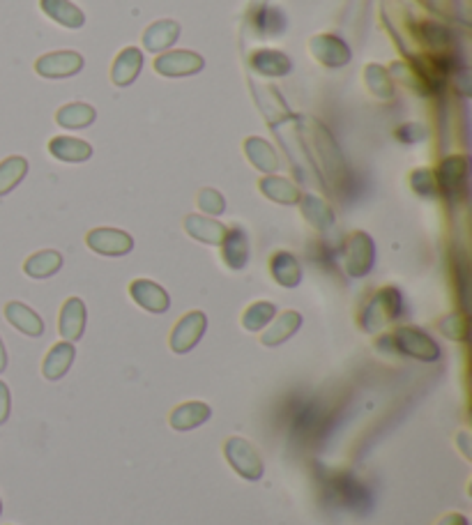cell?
I'll return each instance as SVG.
<instances>
[{
    "instance_id": "19",
    "label": "cell",
    "mask_w": 472,
    "mask_h": 525,
    "mask_svg": "<svg viewBox=\"0 0 472 525\" xmlns=\"http://www.w3.org/2000/svg\"><path fill=\"white\" fill-rule=\"evenodd\" d=\"M74 357H77V348L69 341H60L54 348L46 353L45 365H42V374L46 380H60L74 365Z\"/></svg>"
},
{
    "instance_id": "31",
    "label": "cell",
    "mask_w": 472,
    "mask_h": 525,
    "mask_svg": "<svg viewBox=\"0 0 472 525\" xmlns=\"http://www.w3.org/2000/svg\"><path fill=\"white\" fill-rule=\"evenodd\" d=\"M274 316H277V306L272 302H253L242 314V327L247 332H261L272 323Z\"/></svg>"
},
{
    "instance_id": "18",
    "label": "cell",
    "mask_w": 472,
    "mask_h": 525,
    "mask_svg": "<svg viewBox=\"0 0 472 525\" xmlns=\"http://www.w3.org/2000/svg\"><path fill=\"white\" fill-rule=\"evenodd\" d=\"M212 417V408L203 401H187V404L178 406L173 413H170V427L176 431H191V428H199L200 424H205Z\"/></svg>"
},
{
    "instance_id": "37",
    "label": "cell",
    "mask_w": 472,
    "mask_h": 525,
    "mask_svg": "<svg viewBox=\"0 0 472 525\" xmlns=\"http://www.w3.org/2000/svg\"><path fill=\"white\" fill-rule=\"evenodd\" d=\"M10 408H12V394L3 380H0V424H5L10 419Z\"/></svg>"
},
{
    "instance_id": "39",
    "label": "cell",
    "mask_w": 472,
    "mask_h": 525,
    "mask_svg": "<svg viewBox=\"0 0 472 525\" xmlns=\"http://www.w3.org/2000/svg\"><path fill=\"white\" fill-rule=\"evenodd\" d=\"M7 369V350H5V344H3V339H0V374Z\"/></svg>"
},
{
    "instance_id": "33",
    "label": "cell",
    "mask_w": 472,
    "mask_h": 525,
    "mask_svg": "<svg viewBox=\"0 0 472 525\" xmlns=\"http://www.w3.org/2000/svg\"><path fill=\"white\" fill-rule=\"evenodd\" d=\"M366 86H369L371 93L380 99H390L392 93H395L392 77L387 74V69H383L380 65H366Z\"/></svg>"
},
{
    "instance_id": "23",
    "label": "cell",
    "mask_w": 472,
    "mask_h": 525,
    "mask_svg": "<svg viewBox=\"0 0 472 525\" xmlns=\"http://www.w3.org/2000/svg\"><path fill=\"white\" fill-rule=\"evenodd\" d=\"M49 152L56 160L67 161V164H78V161L90 160L93 148H90L88 141H81V139L56 137L49 141Z\"/></svg>"
},
{
    "instance_id": "30",
    "label": "cell",
    "mask_w": 472,
    "mask_h": 525,
    "mask_svg": "<svg viewBox=\"0 0 472 525\" xmlns=\"http://www.w3.org/2000/svg\"><path fill=\"white\" fill-rule=\"evenodd\" d=\"M28 173V160L26 157H7L0 161V196H7Z\"/></svg>"
},
{
    "instance_id": "6",
    "label": "cell",
    "mask_w": 472,
    "mask_h": 525,
    "mask_svg": "<svg viewBox=\"0 0 472 525\" xmlns=\"http://www.w3.org/2000/svg\"><path fill=\"white\" fill-rule=\"evenodd\" d=\"M436 173V185L438 191H443L449 201H457L466 194V182H467V160L463 155L447 157L443 164L438 166Z\"/></svg>"
},
{
    "instance_id": "13",
    "label": "cell",
    "mask_w": 472,
    "mask_h": 525,
    "mask_svg": "<svg viewBox=\"0 0 472 525\" xmlns=\"http://www.w3.org/2000/svg\"><path fill=\"white\" fill-rule=\"evenodd\" d=\"M309 46H312L313 58L327 67H341L351 60V49L334 35H318L309 42Z\"/></svg>"
},
{
    "instance_id": "24",
    "label": "cell",
    "mask_w": 472,
    "mask_h": 525,
    "mask_svg": "<svg viewBox=\"0 0 472 525\" xmlns=\"http://www.w3.org/2000/svg\"><path fill=\"white\" fill-rule=\"evenodd\" d=\"M259 187L261 191H263V196H268L274 203L295 205L303 199V191H300V187H297L295 182L286 180V178H277V175H265Z\"/></svg>"
},
{
    "instance_id": "35",
    "label": "cell",
    "mask_w": 472,
    "mask_h": 525,
    "mask_svg": "<svg viewBox=\"0 0 472 525\" xmlns=\"http://www.w3.org/2000/svg\"><path fill=\"white\" fill-rule=\"evenodd\" d=\"M199 208L200 212L210 214V217H220V214H224L226 210V201L220 191L210 190L208 187V190L199 191Z\"/></svg>"
},
{
    "instance_id": "8",
    "label": "cell",
    "mask_w": 472,
    "mask_h": 525,
    "mask_svg": "<svg viewBox=\"0 0 472 525\" xmlns=\"http://www.w3.org/2000/svg\"><path fill=\"white\" fill-rule=\"evenodd\" d=\"M83 69V56L77 51H56L37 58L35 72L45 78H67Z\"/></svg>"
},
{
    "instance_id": "25",
    "label": "cell",
    "mask_w": 472,
    "mask_h": 525,
    "mask_svg": "<svg viewBox=\"0 0 472 525\" xmlns=\"http://www.w3.org/2000/svg\"><path fill=\"white\" fill-rule=\"evenodd\" d=\"M300 325H303V316H300V314L283 312L282 316L272 318V323H270L268 330L263 332L261 341H263V345H279L291 339V336L300 330Z\"/></svg>"
},
{
    "instance_id": "7",
    "label": "cell",
    "mask_w": 472,
    "mask_h": 525,
    "mask_svg": "<svg viewBox=\"0 0 472 525\" xmlns=\"http://www.w3.org/2000/svg\"><path fill=\"white\" fill-rule=\"evenodd\" d=\"M88 247L99 256H127L134 249V238L120 229H93L86 238Z\"/></svg>"
},
{
    "instance_id": "28",
    "label": "cell",
    "mask_w": 472,
    "mask_h": 525,
    "mask_svg": "<svg viewBox=\"0 0 472 525\" xmlns=\"http://www.w3.org/2000/svg\"><path fill=\"white\" fill-rule=\"evenodd\" d=\"M300 205H303V217L307 219L316 231H330L332 226H334V212H332V208L321 196H303Z\"/></svg>"
},
{
    "instance_id": "29",
    "label": "cell",
    "mask_w": 472,
    "mask_h": 525,
    "mask_svg": "<svg viewBox=\"0 0 472 525\" xmlns=\"http://www.w3.org/2000/svg\"><path fill=\"white\" fill-rule=\"evenodd\" d=\"M97 118L95 108L90 104L83 102H74V104H65L58 113H56V122L65 129H86L90 127Z\"/></svg>"
},
{
    "instance_id": "1",
    "label": "cell",
    "mask_w": 472,
    "mask_h": 525,
    "mask_svg": "<svg viewBox=\"0 0 472 525\" xmlns=\"http://www.w3.org/2000/svg\"><path fill=\"white\" fill-rule=\"evenodd\" d=\"M401 314V295L396 288L387 286L383 291L375 293L369 300V304L364 306V314H362V330L374 335L380 332L385 325H390L399 318Z\"/></svg>"
},
{
    "instance_id": "27",
    "label": "cell",
    "mask_w": 472,
    "mask_h": 525,
    "mask_svg": "<svg viewBox=\"0 0 472 525\" xmlns=\"http://www.w3.org/2000/svg\"><path fill=\"white\" fill-rule=\"evenodd\" d=\"M244 152H247L249 161L259 170H263L265 175H272L279 169V157L274 152V148L270 146L265 139L251 137L244 141Z\"/></svg>"
},
{
    "instance_id": "16",
    "label": "cell",
    "mask_w": 472,
    "mask_h": 525,
    "mask_svg": "<svg viewBox=\"0 0 472 525\" xmlns=\"http://www.w3.org/2000/svg\"><path fill=\"white\" fill-rule=\"evenodd\" d=\"M5 318L21 335L35 336V339L45 335V323H42V318H39L30 306H26L24 302H7Z\"/></svg>"
},
{
    "instance_id": "3",
    "label": "cell",
    "mask_w": 472,
    "mask_h": 525,
    "mask_svg": "<svg viewBox=\"0 0 472 525\" xmlns=\"http://www.w3.org/2000/svg\"><path fill=\"white\" fill-rule=\"evenodd\" d=\"M390 339L396 353H401V355L413 357V360L419 362L440 360V345L426 332L419 330V327H399Z\"/></svg>"
},
{
    "instance_id": "9",
    "label": "cell",
    "mask_w": 472,
    "mask_h": 525,
    "mask_svg": "<svg viewBox=\"0 0 472 525\" xmlns=\"http://www.w3.org/2000/svg\"><path fill=\"white\" fill-rule=\"evenodd\" d=\"M155 69L161 77H191L203 69V58L194 51H169L157 56Z\"/></svg>"
},
{
    "instance_id": "2",
    "label": "cell",
    "mask_w": 472,
    "mask_h": 525,
    "mask_svg": "<svg viewBox=\"0 0 472 525\" xmlns=\"http://www.w3.org/2000/svg\"><path fill=\"white\" fill-rule=\"evenodd\" d=\"M224 457L226 461H229V466L233 468L242 479L259 481L261 477H263L265 472L263 458H261L259 449L253 448L249 440H244V438L240 436L229 438L224 445Z\"/></svg>"
},
{
    "instance_id": "12",
    "label": "cell",
    "mask_w": 472,
    "mask_h": 525,
    "mask_svg": "<svg viewBox=\"0 0 472 525\" xmlns=\"http://www.w3.org/2000/svg\"><path fill=\"white\" fill-rule=\"evenodd\" d=\"M86 321H88V314H86V304H83V300H78V297H69V300L63 304V309H60L58 330H60V336H63V341L74 344V341L81 339L83 332H86Z\"/></svg>"
},
{
    "instance_id": "32",
    "label": "cell",
    "mask_w": 472,
    "mask_h": 525,
    "mask_svg": "<svg viewBox=\"0 0 472 525\" xmlns=\"http://www.w3.org/2000/svg\"><path fill=\"white\" fill-rule=\"evenodd\" d=\"M251 65L259 74H270V77H283L291 72V60L282 51H259L251 58Z\"/></svg>"
},
{
    "instance_id": "4",
    "label": "cell",
    "mask_w": 472,
    "mask_h": 525,
    "mask_svg": "<svg viewBox=\"0 0 472 525\" xmlns=\"http://www.w3.org/2000/svg\"><path fill=\"white\" fill-rule=\"evenodd\" d=\"M375 261V244L371 240L369 233H362L355 231L353 235H348L346 244H344V268L351 277L360 279L366 277L374 268Z\"/></svg>"
},
{
    "instance_id": "11",
    "label": "cell",
    "mask_w": 472,
    "mask_h": 525,
    "mask_svg": "<svg viewBox=\"0 0 472 525\" xmlns=\"http://www.w3.org/2000/svg\"><path fill=\"white\" fill-rule=\"evenodd\" d=\"M325 489L336 498L339 505L360 507L364 502V487L348 472H332L325 475Z\"/></svg>"
},
{
    "instance_id": "14",
    "label": "cell",
    "mask_w": 472,
    "mask_h": 525,
    "mask_svg": "<svg viewBox=\"0 0 472 525\" xmlns=\"http://www.w3.org/2000/svg\"><path fill=\"white\" fill-rule=\"evenodd\" d=\"M221 258L231 270H242L249 262V238L242 226H231L226 229L224 240H221Z\"/></svg>"
},
{
    "instance_id": "17",
    "label": "cell",
    "mask_w": 472,
    "mask_h": 525,
    "mask_svg": "<svg viewBox=\"0 0 472 525\" xmlns=\"http://www.w3.org/2000/svg\"><path fill=\"white\" fill-rule=\"evenodd\" d=\"M178 37H180V26H178V21H155V24L148 26L146 33H143V49L150 51V54H161V51L169 49Z\"/></svg>"
},
{
    "instance_id": "38",
    "label": "cell",
    "mask_w": 472,
    "mask_h": 525,
    "mask_svg": "<svg viewBox=\"0 0 472 525\" xmlns=\"http://www.w3.org/2000/svg\"><path fill=\"white\" fill-rule=\"evenodd\" d=\"M436 525H470V520H467V516H463V514H447V516H443V519L438 520Z\"/></svg>"
},
{
    "instance_id": "21",
    "label": "cell",
    "mask_w": 472,
    "mask_h": 525,
    "mask_svg": "<svg viewBox=\"0 0 472 525\" xmlns=\"http://www.w3.org/2000/svg\"><path fill=\"white\" fill-rule=\"evenodd\" d=\"M185 231L194 240L205 244H221L226 235V226L212 217H203V214H190L185 219Z\"/></svg>"
},
{
    "instance_id": "34",
    "label": "cell",
    "mask_w": 472,
    "mask_h": 525,
    "mask_svg": "<svg viewBox=\"0 0 472 525\" xmlns=\"http://www.w3.org/2000/svg\"><path fill=\"white\" fill-rule=\"evenodd\" d=\"M438 330H440V335L447 336V339L461 341L463 344V341H467V335H470V321H467V314L466 312L447 314V316L438 323Z\"/></svg>"
},
{
    "instance_id": "26",
    "label": "cell",
    "mask_w": 472,
    "mask_h": 525,
    "mask_svg": "<svg viewBox=\"0 0 472 525\" xmlns=\"http://www.w3.org/2000/svg\"><path fill=\"white\" fill-rule=\"evenodd\" d=\"M63 268V256H60L56 249H45V252H37L24 262V273L30 279H49L54 277L58 270Z\"/></svg>"
},
{
    "instance_id": "15",
    "label": "cell",
    "mask_w": 472,
    "mask_h": 525,
    "mask_svg": "<svg viewBox=\"0 0 472 525\" xmlns=\"http://www.w3.org/2000/svg\"><path fill=\"white\" fill-rule=\"evenodd\" d=\"M143 67V54L137 46H127L118 54V58L113 60V69H111V78L118 88H127L132 86L137 81L139 72Z\"/></svg>"
},
{
    "instance_id": "40",
    "label": "cell",
    "mask_w": 472,
    "mask_h": 525,
    "mask_svg": "<svg viewBox=\"0 0 472 525\" xmlns=\"http://www.w3.org/2000/svg\"><path fill=\"white\" fill-rule=\"evenodd\" d=\"M0 514H3V500H0Z\"/></svg>"
},
{
    "instance_id": "20",
    "label": "cell",
    "mask_w": 472,
    "mask_h": 525,
    "mask_svg": "<svg viewBox=\"0 0 472 525\" xmlns=\"http://www.w3.org/2000/svg\"><path fill=\"white\" fill-rule=\"evenodd\" d=\"M270 273L272 279L283 288H295L303 282V268L291 252H277L270 258Z\"/></svg>"
},
{
    "instance_id": "22",
    "label": "cell",
    "mask_w": 472,
    "mask_h": 525,
    "mask_svg": "<svg viewBox=\"0 0 472 525\" xmlns=\"http://www.w3.org/2000/svg\"><path fill=\"white\" fill-rule=\"evenodd\" d=\"M39 7L56 24L65 28H81L86 24V15L74 5L72 0H39Z\"/></svg>"
},
{
    "instance_id": "10",
    "label": "cell",
    "mask_w": 472,
    "mask_h": 525,
    "mask_svg": "<svg viewBox=\"0 0 472 525\" xmlns=\"http://www.w3.org/2000/svg\"><path fill=\"white\" fill-rule=\"evenodd\" d=\"M129 295L141 309L150 314H166L170 306V297L159 283L150 282V279H134L129 283Z\"/></svg>"
},
{
    "instance_id": "36",
    "label": "cell",
    "mask_w": 472,
    "mask_h": 525,
    "mask_svg": "<svg viewBox=\"0 0 472 525\" xmlns=\"http://www.w3.org/2000/svg\"><path fill=\"white\" fill-rule=\"evenodd\" d=\"M413 190L419 196H436L438 194V185H436V173L428 169H419L413 173Z\"/></svg>"
},
{
    "instance_id": "5",
    "label": "cell",
    "mask_w": 472,
    "mask_h": 525,
    "mask_svg": "<svg viewBox=\"0 0 472 525\" xmlns=\"http://www.w3.org/2000/svg\"><path fill=\"white\" fill-rule=\"evenodd\" d=\"M208 330V318L203 312H190L178 321V325L170 332V350L178 355H185L199 345Z\"/></svg>"
}]
</instances>
